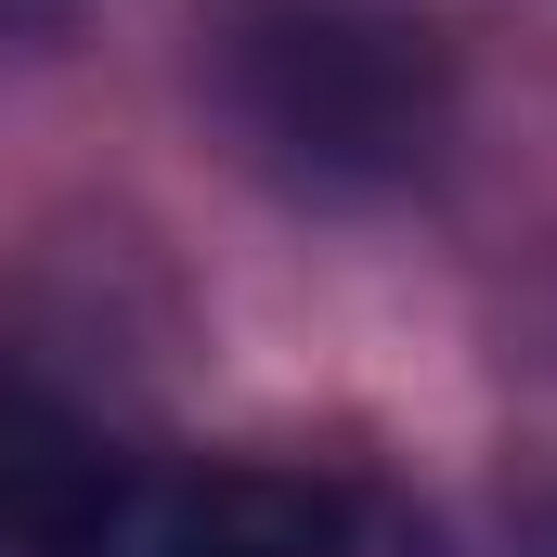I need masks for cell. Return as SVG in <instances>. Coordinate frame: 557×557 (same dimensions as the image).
<instances>
[{
  "label": "cell",
  "instance_id": "1",
  "mask_svg": "<svg viewBox=\"0 0 557 557\" xmlns=\"http://www.w3.org/2000/svg\"><path fill=\"white\" fill-rule=\"evenodd\" d=\"M234 91H247V131L285 143L324 182H389L441 131L428 26H389V13H285V26H247Z\"/></svg>",
  "mask_w": 557,
  "mask_h": 557
},
{
  "label": "cell",
  "instance_id": "2",
  "mask_svg": "<svg viewBox=\"0 0 557 557\" xmlns=\"http://www.w3.org/2000/svg\"><path fill=\"white\" fill-rule=\"evenodd\" d=\"M65 557H350V506L285 467H104Z\"/></svg>",
  "mask_w": 557,
  "mask_h": 557
},
{
  "label": "cell",
  "instance_id": "3",
  "mask_svg": "<svg viewBox=\"0 0 557 557\" xmlns=\"http://www.w3.org/2000/svg\"><path fill=\"white\" fill-rule=\"evenodd\" d=\"M117 454H91L65 416L39 403H0V557H65L78 545V506Z\"/></svg>",
  "mask_w": 557,
  "mask_h": 557
},
{
  "label": "cell",
  "instance_id": "4",
  "mask_svg": "<svg viewBox=\"0 0 557 557\" xmlns=\"http://www.w3.org/2000/svg\"><path fill=\"white\" fill-rule=\"evenodd\" d=\"M545 545H557V532H545Z\"/></svg>",
  "mask_w": 557,
  "mask_h": 557
}]
</instances>
